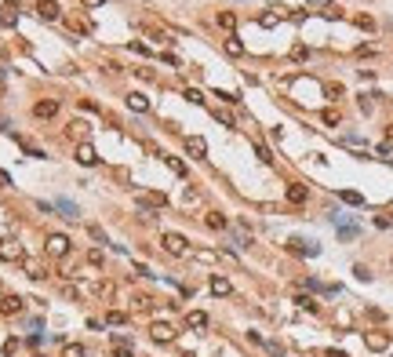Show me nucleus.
<instances>
[{"instance_id": "f257e3e1", "label": "nucleus", "mask_w": 393, "mask_h": 357, "mask_svg": "<svg viewBox=\"0 0 393 357\" xmlns=\"http://www.w3.org/2000/svg\"><path fill=\"white\" fill-rule=\"evenodd\" d=\"M139 204H142V212L168 208V193H161V190H142V193H139Z\"/></svg>"}, {"instance_id": "f03ea898", "label": "nucleus", "mask_w": 393, "mask_h": 357, "mask_svg": "<svg viewBox=\"0 0 393 357\" xmlns=\"http://www.w3.org/2000/svg\"><path fill=\"white\" fill-rule=\"evenodd\" d=\"M161 245H164V252H171V255H189V241H186L182 233H164Z\"/></svg>"}, {"instance_id": "7ed1b4c3", "label": "nucleus", "mask_w": 393, "mask_h": 357, "mask_svg": "<svg viewBox=\"0 0 393 357\" xmlns=\"http://www.w3.org/2000/svg\"><path fill=\"white\" fill-rule=\"evenodd\" d=\"M0 259H4V262H22V259H26V252H22V245H18V241L4 237V241H0Z\"/></svg>"}, {"instance_id": "20e7f679", "label": "nucleus", "mask_w": 393, "mask_h": 357, "mask_svg": "<svg viewBox=\"0 0 393 357\" xmlns=\"http://www.w3.org/2000/svg\"><path fill=\"white\" fill-rule=\"evenodd\" d=\"M44 248H48V255H55V259H62V255H69V237H66V233H51Z\"/></svg>"}, {"instance_id": "39448f33", "label": "nucleus", "mask_w": 393, "mask_h": 357, "mask_svg": "<svg viewBox=\"0 0 393 357\" xmlns=\"http://www.w3.org/2000/svg\"><path fill=\"white\" fill-rule=\"evenodd\" d=\"M76 164H84V168H91V164H99V153H95V146L91 142H76Z\"/></svg>"}, {"instance_id": "423d86ee", "label": "nucleus", "mask_w": 393, "mask_h": 357, "mask_svg": "<svg viewBox=\"0 0 393 357\" xmlns=\"http://www.w3.org/2000/svg\"><path fill=\"white\" fill-rule=\"evenodd\" d=\"M149 335H153V343H171L175 339V328L168 321H153L149 325Z\"/></svg>"}, {"instance_id": "0eeeda50", "label": "nucleus", "mask_w": 393, "mask_h": 357, "mask_svg": "<svg viewBox=\"0 0 393 357\" xmlns=\"http://www.w3.org/2000/svg\"><path fill=\"white\" fill-rule=\"evenodd\" d=\"M55 113H58V102H55V99H41V102H33V117H41V121H51Z\"/></svg>"}, {"instance_id": "6e6552de", "label": "nucleus", "mask_w": 393, "mask_h": 357, "mask_svg": "<svg viewBox=\"0 0 393 357\" xmlns=\"http://www.w3.org/2000/svg\"><path fill=\"white\" fill-rule=\"evenodd\" d=\"M22 306H26V299H22V295H4V299H0V313H4V317L22 313Z\"/></svg>"}, {"instance_id": "1a4fd4ad", "label": "nucleus", "mask_w": 393, "mask_h": 357, "mask_svg": "<svg viewBox=\"0 0 393 357\" xmlns=\"http://www.w3.org/2000/svg\"><path fill=\"white\" fill-rule=\"evenodd\" d=\"M36 15L48 18V22H55L62 15V8H58V0H36Z\"/></svg>"}, {"instance_id": "9d476101", "label": "nucleus", "mask_w": 393, "mask_h": 357, "mask_svg": "<svg viewBox=\"0 0 393 357\" xmlns=\"http://www.w3.org/2000/svg\"><path fill=\"white\" fill-rule=\"evenodd\" d=\"M51 208H58V212H62V219H69V222H76V219H81V208H76L73 201H66V197H58V201H55Z\"/></svg>"}, {"instance_id": "9b49d317", "label": "nucleus", "mask_w": 393, "mask_h": 357, "mask_svg": "<svg viewBox=\"0 0 393 357\" xmlns=\"http://www.w3.org/2000/svg\"><path fill=\"white\" fill-rule=\"evenodd\" d=\"M208 288H211V295H219V299H226V295L233 292V285L226 281L222 273H215V277H211V281H208Z\"/></svg>"}, {"instance_id": "f8f14e48", "label": "nucleus", "mask_w": 393, "mask_h": 357, "mask_svg": "<svg viewBox=\"0 0 393 357\" xmlns=\"http://www.w3.org/2000/svg\"><path fill=\"white\" fill-rule=\"evenodd\" d=\"M186 153L201 161V157H208V142H204V139H196V135H189V139H186Z\"/></svg>"}, {"instance_id": "ddd939ff", "label": "nucleus", "mask_w": 393, "mask_h": 357, "mask_svg": "<svg viewBox=\"0 0 393 357\" xmlns=\"http://www.w3.org/2000/svg\"><path fill=\"white\" fill-rule=\"evenodd\" d=\"M364 343H368V350L382 353V350L389 346V335H386V332H368V335H364Z\"/></svg>"}, {"instance_id": "4468645a", "label": "nucleus", "mask_w": 393, "mask_h": 357, "mask_svg": "<svg viewBox=\"0 0 393 357\" xmlns=\"http://www.w3.org/2000/svg\"><path fill=\"white\" fill-rule=\"evenodd\" d=\"M284 197H288V201H291V204H306V197H309V190H306L302 182H291V186L284 190Z\"/></svg>"}, {"instance_id": "2eb2a0df", "label": "nucleus", "mask_w": 393, "mask_h": 357, "mask_svg": "<svg viewBox=\"0 0 393 357\" xmlns=\"http://www.w3.org/2000/svg\"><path fill=\"white\" fill-rule=\"evenodd\" d=\"M288 252H295V255H317L321 248L309 245V241H288Z\"/></svg>"}, {"instance_id": "dca6fc26", "label": "nucleus", "mask_w": 393, "mask_h": 357, "mask_svg": "<svg viewBox=\"0 0 393 357\" xmlns=\"http://www.w3.org/2000/svg\"><path fill=\"white\" fill-rule=\"evenodd\" d=\"M128 109H135V113H146V109H149V99H146L142 91H131V95H128Z\"/></svg>"}, {"instance_id": "f3484780", "label": "nucleus", "mask_w": 393, "mask_h": 357, "mask_svg": "<svg viewBox=\"0 0 393 357\" xmlns=\"http://www.w3.org/2000/svg\"><path fill=\"white\" fill-rule=\"evenodd\" d=\"M204 222H208L211 230H219V233H226V230H229V222H226V215H222V212H208V215H204Z\"/></svg>"}, {"instance_id": "a211bd4d", "label": "nucleus", "mask_w": 393, "mask_h": 357, "mask_svg": "<svg viewBox=\"0 0 393 357\" xmlns=\"http://www.w3.org/2000/svg\"><path fill=\"white\" fill-rule=\"evenodd\" d=\"M186 325H189V328H208V313H204V310H189V313H186Z\"/></svg>"}, {"instance_id": "6ab92c4d", "label": "nucleus", "mask_w": 393, "mask_h": 357, "mask_svg": "<svg viewBox=\"0 0 393 357\" xmlns=\"http://www.w3.org/2000/svg\"><path fill=\"white\" fill-rule=\"evenodd\" d=\"M15 11H18L15 4H4V8H0V22H4V26H15V22H18V15H15Z\"/></svg>"}, {"instance_id": "aec40b11", "label": "nucleus", "mask_w": 393, "mask_h": 357, "mask_svg": "<svg viewBox=\"0 0 393 357\" xmlns=\"http://www.w3.org/2000/svg\"><path fill=\"white\" fill-rule=\"evenodd\" d=\"M284 15L281 11H266V15H259V26H266V29H273V26H277Z\"/></svg>"}, {"instance_id": "412c9836", "label": "nucleus", "mask_w": 393, "mask_h": 357, "mask_svg": "<svg viewBox=\"0 0 393 357\" xmlns=\"http://www.w3.org/2000/svg\"><path fill=\"white\" fill-rule=\"evenodd\" d=\"M84 353H88V350H84L81 343H66V346H62V357H84Z\"/></svg>"}, {"instance_id": "4be33fe9", "label": "nucleus", "mask_w": 393, "mask_h": 357, "mask_svg": "<svg viewBox=\"0 0 393 357\" xmlns=\"http://www.w3.org/2000/svg\"><path fill=\"white\" fill-rule=\"evenodd\" d=\"M215 22H219L222 29H233V26H237V18H233V11H219V15H215Z\"/></svg>"}, {"instance_id": "5701e85b", "label": "nucleus", "mask_w": 393, "mask_h": 357, "mask_svg": "<svg viewBox=\"0 0 393 357\" xmlns=\"http://www.w3.org/2000/svg\"><path fill=\"white\" fill-rule=\"evenodd\" d=\"M342 201H346V204H353V208H357V204H364V197H361L357 190H342Z\"/></svg>"}, {"instance_id": "b1692460", "label": "nucleus", "mask_w": 393, "mask_h": 357, "mask_svg": "<svg viewBox=\"0 0 393 357\" xmlns=\"http://www.w3.org/2000/svg\"><path fill=\"white\" fill-rule=\"evenodd\" d=\"M295 303H299V306H302L306 313H317V310H321V306H317V299H309V295H299Z\"/></svg>"}, {"instance_id": "393cba45", "label": "nucleus", "mask_w": 393, "mask_h": 357, "mask_svg": "<svg viewBox=\"0 0 393 357\" xmlns=\"http://www.w3.org/2000/svg\"><path fill=\"white\" fill-rule=\"evenodd\" d=\"M26 270H29V277H33V281H44V277H48L41 262H26Z\"/></svg>"}, {"instance_id": "a878e982", "label": "nucleus", "mask_w": 393, "mask_h": 357, "mask_svg": "<svg viewBox=\"0 0 393 357\" xmlns=\"http://www.w3.org/2000/svg\"><path fill=\"white\" fill-rule=\"evenodd\" d=\"M69 135H73V139H84V135H88V124H84V121H73V124H69Z\"/></svg>"}, {"instance_id": "bb28decb", "label": "nucleus", "mask_w": 393, "mask_h": 357, "mask_svg": "<svg viewBox=\"0 0 393 357\" xmlns=\"http://www.w3.org/2000/svg\"><path fill=\"white\" fill-rule=\"evenodd\" d=\"M164 161H168V168H171V172H175V175H179V179H182V175H186V164H182V161H179V157H164Z\"/></svg>"}, {"instance_id": "cd10ccee", "label": "nucleus", "mask_w": 393, "mask_h": 357, "mask_svg": "<svg viewBox=\"0 0 393 357\" xmlns=\"http://www.w3.org/2000/svg\"><path fill=\"white\" fill-rule=\"evenodd\" d=\"M106 321H109V325H128V313H124V310H109Z\"/></svg>"}, {"instance_id": "c85d7f7f", "label": "nucleus", "mask_w": 393, "mask_h": 357, "mask_svg": "<svg viewBox=\"0 0 393 357\" xmlns=\"http://www.w3.org/2000/svg\"><path fill=\"white\" fill-rule=\"evenodd\" d=\"M226 51H229V55H244V44L237 41V36H229V41H226Z\"/></svg>"}, {"instance_id": "c756f323", "label": "nucleus", "mask_w": 393, "mask_h": 357, "mask_svg": "<svg viewBox=\"0 0 393 357\" xmlns=\"http://www.w3.org/2000/svg\"><path fill=\"white\" fill-rule=\"evenodd\" d=\"M324 95H328V99H335V102H339V99H342V95H346V88H342V84H328V88H324Z\"/></svg>"}, {"instance_id": "7c9ffc66", "label": "nucleus", "mask_w": 393, "mask_h": 357, "mask_svg": "<svg viewBox=\"0 0 393 357\" xmlns=\"http://www.w3.org/2000/svg\"><path fill=\"white\" fill-rule=\"evenodd\" d=\"M353 22H357L361 29H375V18L371 15H353Z\"/></svg>"}, {"instance_id": "2f4dec72", "label": "nucleus", "mask_w": 393, "mask_h": 357, "mask_svg": "<svg viewBox=\"0 0 393 357\" xmlns=\"http://www.w3.org/2000/svg\"><path fill=\"white\" fill-rule=\"evenodd\" d=\"M291 59H295V62L309 59V48H306V44H295V48H291Z\"/></svg>"}, {"instance_id": "473e14b6", "label": "nucleus", "mask_w": 393, "mask_h": 357, "mask_svg": "<svg viewBox=\"0 0 393 357\" xmlns=\"http://www.w3.org/2000/svg\"><path fill=\"white\" fill-rule=\"evenodd\" d=\"M321 121H324L328 128H335V124H339V113H335V109H324V113H321Z\"/></svg>"}, {"instance_id": "72a5a7b5", "label": "nucleus", "mask_w": 393, "mask_h": 357, "mask_svg": "<svg viewBox=\"0 0 393 357\" xmlns=\"http://www.w3.org/2000/svg\"><path fill=\"white\" fill-rule=\"evenodd\" d=\"M255 153H259V161L273 164V153H269V146H262V142H259V146H255Z\"/></svg>"}, {"instance_id": "f704fd0d", "label": "nucleus", "mask_w": 393, "mask_h": 357, "mask_svg": "<svg viewBox=\"0 0 393 357\" xmlns=\"http://www.w3.org/2000/svg\"><path fill=\"white\" fill-rule=\"evenodd\" d=\"M88 233H91V237H95V241H99V245H109V237H106V233H102V230H99V226H88Z\"/></svg>"}, {"instance_id": "c9c22d12", "label": "nucleus", "mask_w": 393, "mask_h": 357, "mask_svg": "<svg viewBox=\"0 0 393 357\" xmlns=\"http://www.w3.org/2000/svg\"><path fill=\"white\" fill-rule=\"evenodd\" d=\"M186 99H189V102H196V106H201V102H204V95H201V91H196V88H186Z\"/></svg>"}, {"instance_id": "e433bc0d", "label": "nucleus", "mask_w": 393, "mask_h": 357, "mask_svg": "<svg viewBox=\"0 0 393 357\" xmlns=\"http://www.w3.org/2000/svg\"><path fill=\"white\" fill-rule=\"evenodd\" d=\"M324 15H328V18H339L342 8H339V4H324Z\"/></svg>"}, {"instance_id": "4c0bfd02", "label": "nucleus", "mask_w": 393, "mask_h": 357, "mask_svg": "<svg viewBox=\"0 0 393 357\" xmlns=\"http://www.w3.org/2000/svg\"><path fill=\"white\" fill-rule=\"evenodd\" d=\"M88 262H91V266H102V252L91 248V252H88Z\"/></svg>"}, {"instance_id": "58836bf2", "label": "nucleus", "mask_w": 393, "mask_h": 357, "mask_svg": "<svg viewBox=\"0 0 393 357\" xmlns=\"http://www.w3.org/2000/svg\"><path fill=\"white\" fill-rule=\"evenodd\" d=\"M215 121H222V124H226V128H233V117H229V113H226V109H219V113H215Z\"/></svg>"}, {"instance_id": "ea45409f", "label": "nucleus", "mask_w": 393, "mask_h": 357, "mask_svg": "<svg viewBox=\"0 0 393 357\" xmlns=\"http://www.w3.org/2000/svg\"><path fill=\"white\" fill-rule=\"evenodd\" d=\"M339 237H346V241H349V237H357V226H339Z\"/></svg>"}, {"instance_id": "a19ab883", "label": "nucleus", "mask_w": 393, "mask_h": 357, "mask_svg": "<svg viewBox=\"0 0 393 357\" xmlns=\"http://www.w3.org/2000/svg\"><path fill=\"white\" fill-rule=\"evenodd\" d=\"M15 350H18V339H8V343H4V357H11Z\"/></svg>"}, {"instance_id": "79ce46f5", "label": "nucleus", "mask_w": 393, "mask_h": 357, "mask_svg": "<svg viewBox=\"0 0 393 357\" xmlns=\"http://www.w3.org/2000/svg\"><path fill=\"white\" fill-rule=\"evenodd\" d=\"M131 51H135V55H149V48H146V44H139V41H131Z\"/></svg>"}, {"instance_id": "37998d69", "label": "nucleus", "mask_w": 393, "mask_h": 357, "mask_svg": "<svg viewBox=\"0 0 393 357\" xmlns=\"http://www.w3.org/2000/svg\"><path fill=\"white\" fill-rule=\"evenodd\" d=\"M357 55H361V59H368V55H375V48H371V44H361V48H357Z\"/></svg>"}, {"instance_id": "c03bdc74", "label": "nucleus", "mask_w": 393, "mask_h": 357, "mask_svg": "<svg viewBox=\"0 0 393 357\" xmlns=\"http://www.w3.org/2000/svg\"><path fill=\"white\" fill-rule=\"evenodd\" d=\"M113 357H131V350H128V346H116V350H113Z\"/></svg>"}, {"instance_id": "a18cd8bd", "label": "nucleus", "mask_w": 393, "mask_h": 357, "mask_svg": "<svg viewBox=\"0 0 393 357\" xmlns=\"http://www.w3.org/2000/svg\"><path fill=\"white\" fill-rule=\"evenodd\" d=\"M84 4H88V8H102V4H106V0H84Z\"/></svg>"}, {"instance_id": "49530a36", "label": "nucleus", "mask_w": 393, "mask_h": 357, "mask_svg": "<svg viewBox=\"0 0 393 357\" xmlns=\"http://www.w3.org/2000/svg\"><path fill=\"white\" fill-rule=\"evenodd\" d=\"M386 139H389V142H393V124H389V128H386Z\"/></svg>"}]
</instances>
